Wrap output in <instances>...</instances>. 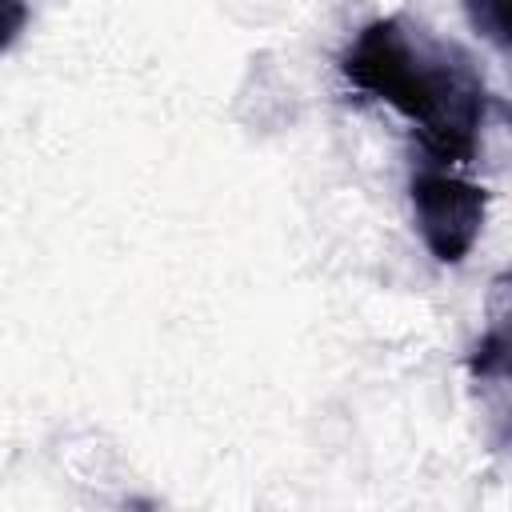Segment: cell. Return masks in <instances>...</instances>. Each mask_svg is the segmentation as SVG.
Returning a JSON list of instances; mask_svg holds the SVG:
<instances>
[{"instance_id":"1","label":"cell","mask_w":512,"mask_h":512,"mask_svg":"<svg viewBox=\"0 0 512 512\" xmlns=\"http://www.w3.org/2000/svg\"><path fill=\"white\" fill-rule=\"evenodd\" d=\"M340 72L352 88L392 104L416 124L420 164L428 168L456 172V164H472L484 124L500 112L496 92L468 52L424 36V28L400 16L364 24L340 52Z\"/></svg>"},{"instance_id":"2","label":"cell","mask_w":512,"mask_h":512,"mask_svg":"<svg viewBox=\"0 0 512 512\" xmlns=\"http://www.w3.org/2000/svg\"><path fill=\"white\" fill-rule=\"evenodd\" d=\"M408 196H412V216L424 236V248L440 264H460L484 232V216H488L484 184H476L452 168L420 164L412 172Z\"/></svg>"},{"instance_id":"3","label":"cell","mask_w":512,"mask_h":512,"mask_svg":"<svg viewBox=\"0 0 512 512\" xmlns=\"http://www.w3.org/2000/svg\"><path fill=\"white\" fill-rule=\"evenodd\" d=\"M468 368L480 384L504 388V380H508V316H504V308L492 316L488 332L476 340V348L468 356Z\"/></svg>"},{"instance_id":"4","label":"cell","mask_w":512,"mask_h":512,"mask_svg":"<svg viewBox=\"0 0 512 512\" xmlns=\"http://www.w3.org/2000/svg\"><path fill=\"white\" fill-rule=\"evenodd\" d=\"M468 20H472L500 52H508V8H504V4H468Z\"/></svg>"},{"instance_id":"5","label":"cell","mask_w":512,"mask_h":512,"mask_svg":"<svg viewBox=\"0 0 512 512\" xmlns=\"http://www.w3.org/2000/svg\"><path fill=\"white\" fill-rule=\"evenodd\" d=\"M28 4H16V0H0V52H8L16 40H20V32H24V24H28Z\"/></svg>"},{"instance_id":"6","label":"cell","mask_w":512,"mask_h":512,"mask_svg":"<svg viewBox=\"0 0 512 512\" xmlns=\"http://www.w3.org/2000/svg\"><path fill=\"white\" fill-rule=\"evenodd\" d=\"M120 512H164L152 496H132V500H124V508Z\"/></svg>"}]
</instances>
